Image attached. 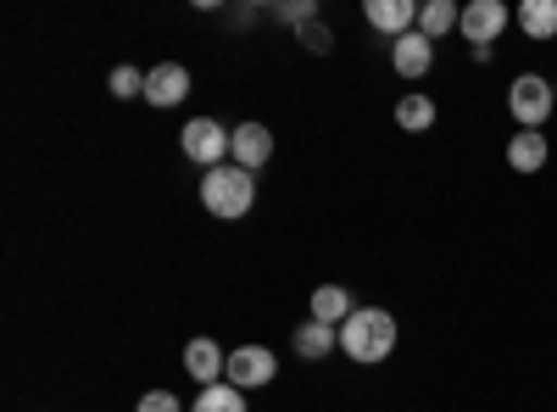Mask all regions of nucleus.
<instances>
[{
	"instance_id": "11",
	"label": "nucleus",
	"mask_w": 557,
	"mask_h": 412,
	"mask_svg": "<svg viewBox=\"0 0 557 412\" xmlns=\"http://www.w3.org/2000/svg\"><path fill=\"white\" fill-rule=\"evenodd\" d=\"M368 23H374L380 34H391V39H401V34L418 28V7L412 0H368Z\"/></svg>"
},
{
	"instance_id": "14",
	"label": "nucleus",
	"mask_w": 557,
	"mask_h": 412,
	"mask_svg": "<svg viewBox=\"0 0 557 412\" xmlns=\"http://www.w3.org/2000/svg\"><path fill=\"white\" fill-rule=\"evenodd\" d=\"M341 346V329H330V324H318V317H307V324L296 329V351L307 357V362H318V357H330Z\"/></svg>"
},
{
	"instance_id": "17",
	"label": "nucleus",
	"mask_w": 557,
	"mask_h": 412,
	"mask_svg": "<svg viewBox=\"0 0 557 412\" xmlns=\"http://www.w3.org/2000/svg\"><path fill=\"white\" fill-rule=\"evenodd\" d=\"M396 123H401L407 134L435 128V101H430V96H401V101H396Z\"/></svg>"
},
{
	"instance_id": "13",
	"label": "nucleus",
	"mask_w": 557,
	"mask_h": 412,
	"mask_svg": "<svg viewBox=\"0 0 557 412\" xmlns=\"http://www.w3.org/2000/svg\"><path fill=\"white\" fill-rule=\"evenodd\" d=\"M351 312H357V307H351L346 285H323V290H312V317H318V324H330V329H341V324H346Z\"/></svg>"
},
{
	"instance_id": "22",
	"label": "nucleus",
	"mask_w": 557,
	"mask_h": 412,
	"mask_svg": "<svg viewBox=\"0 0 557 412\" xmlns=\"http://www.w3.org/2000/svg\"><path fill=\"white\" fill-rule=\"evenodd\" d=\"M552 89H557V84H552Z\"/></svg>"
},
{
	"instance_id": "15",
	"label": "nucleus",
	"mask_w": 557,
	"mask_h": 412,
	"mask_svg": "<svg viewBox=\"0 0 557 412\" xmlns=\"http://www.w3.org/2000/svg\"><path fill=\"white\" fill-rule=\"evenodd\" d=\"M519 28L530 39H557V0H524V7H519Z\"/></svg>"
},
{
	"instance_id": "3",
	"label": "nucleus",
	"mask_w": 557,
	"mask_h": 412,
	"mask_svg": "<svg viewBox=\"0 0 557 412\" xmlns=\"http://www.w3.org/2000/svg\"><path fill=\"white\" fill-rule=\"evenodd\" d=\"M178 146H184V157H190V162H201L212 173V167H223L228 151H235V128H223L218 117H190V123H184V134H178Z\"/></svg>"
},
{
	"instance_id": "21",
	"label": "nucleus",
	"mask_w": 557,
	"mask_h": 412,
	"mask_svg": "<svg viewBox=\"0 0 557 412\" xmlns=\"http://www.w3.org/2000/svg\"><path fill=\"white\" fill-rule=\"evenodd\" d=\"M301 39H307V51H318V57L330 51V28H318V23H307V34H301Z\"/></svg>"
},
{
	"instance_id": "10",
	"label": "nucleus",
	"mask_w": 557,
	"mask_h": 412,
	"mask_svg": "<svg viewBox=\"0 0 557 412\" xmlns=\"http://www.w3.org/2000/svg\"><path fill=\"white\" fill-rule=\"evenodd\" d=\"M228 157H235V167L257 173V167L273 157V134H268L262 123H240V128H235V151H228Z\"/></svg>"
},
{
	"instance_id": "12",
	"label": "nucleus",
	"mask_w": 557,
	"mask_h": 412,
	"mask_svg": "<svg viewBox=\"0 0 557 412\" xmlns=\"http://www.w3.org/2000/svg\"><path fill=\"white\" fill-rule=\"evenodd\" d=\"M507 167L513 173H541L546 167V134L541 128H519L513 140H507Z\"/></svg>"
},
{
	"instance_id": "1",
	"label": "nucleus",
	"mask_w": 557,
	"mask_h": 412,
	"mask_svg": "<svg viewBox=\"0 0 557 412\" xmlns=\"http://www.w3.org/2000/svg\"><path fill=\"white\" fill-rule=\"evenodd\" d=\"M341 351L351 362H385L396 351V317L385 307H357L341 324Z\"/></svg>"
},
{
	"instance_id": "8",
	"label": "nucleus",
	"mask_w": 557,
	"mask_h": 412,
	"mask_svg": "<svg viewBox=\"0 0 557 412\" xmlns=\"http://www.w3.org/2000/svg\"><path fill=\"white\" fill-rule=\"evenodd\" d=\"M430 62H435V39H424L418 28L401 34V39H391V67H396L401 78H424Z\"/></svg>"
},
{
	"instance_id": "19",
	"label": "nucleus",
	"mask_w": 557,
	"mask_h": 412,
	"mask_svg": "<svg viewBox=\"0 0 557 412\" xmlns=\"http://www.w3.org/2000/svg\"><path fill=\"white\" fill-rule=\"evenodd\" d=\"M112 96H117V101L146 96V73H139V67H112Z\"/></svg>"
},
{
	"instance_id": "7",
	"label": "nucleus",
	"mask_w": 557,
	"mask_h": 412,
	"mask_svg": "<svg viewBox=\"0 0 557 412\" xmlns=\"http://www.w3.org/2000/svg\"><path fill=\"white\" fill-rule=\"evenodd\" d=\"M184 369H190V379L207 390V385H218L223 374H228V351L218 346V340H190V346H184Z\"/></svg>"
},
{
	"instance_id": "4",
	"label": "nucleus",
	"mask_w": 557,
	"mask_h": 412,
	"mask_svg": "<svg viewBox=\"0 0 557 412\" xmlns=\"http://www.w3.org/2000/svg\"><path fill=\"white\" fill-rule=\"evenodd\" d=\"M557 107V89L541 78V73H519L513 89H507V112L519 117V128H541Z\"/></svg>"
},
{
	"instance_id": "16",
	"label": "nucleus",
	"mask_w": 557,
	"mask_h": 412,
	"mask_svg": "<svg viewBox=\"0 0 557 412\" xmlns=\"http://www.w3.org/2000/svg\"><path fill=\"white\" fill-rule=\"evenodd\" d=\"M457 23H462V12L451 7V0H424V7H418V34H424V39H441Z\"/></svg>"
},
{
	"instance_id": "20",
	"label": "nucleus",
	"mask_w": 557,
	"mask_h": 412,
	"mask_svg": "<svg viewBox=\"0 0 557 412\" xmlns=\"http://www.w3.org/2000/svg\"><path fill=\"white\" fill-rule=\"evenodd\" d=\"M134 412H184V407H178L173 390H146V396L134 401Z\"/></svg>"
},
{
	"instance_id": "5",
	"label": "nucleus",
	"mask_w": 557,
	"mask_h": 412,
	"mask_svg": "<svg viewBox=\"0 0 557 412\" xmlns=\"http://www.w3.org/2000/svg\"><path fill=\"white\" fill-rule=\"evenodd\" d=\"M278 374V357L268 351V346H240V351H228V385L235 390H257V385H268Z\"/></svg>"
},
{
	"instance_id": "9",
	"label": "nucleus",
	"mask_w": 557,
	"mask_h": 412,
	"mask_svg": "<svg viewBox=\"0 0 557 412\" xmlns=\"http://www.w3.org/2000/svg\"><path fill=\"white\" fill-rule=\"evenodd\" d=\"M184 96H190V73H184L178 62H162L146 73V101L151 107H178Z\"/></svg>"
},
{
	"instance_id": "18",
	"label": "nucleus",
	"mask_w": 557,
	"mask_h": 412,
	"mask_svg": "<svg viewBox=\"0 0 557 412\" xmlns=\"http://www.w3.org/2000/svg\"><path fill=\"white\" fill-rule=\"evenodd\" d=\"M190 412H246V390H235V385H207V390L190 401Z\"/></svg>"
},
{
	"instance_id": "6",
	"label": "nucleus",
	"mask_w": 557,
	"mask_h": 412,
	"mask_svg": "<svg viewBox=\"0 0 557 412\" xmlns=\"http://www.w3.org/2000/svg\"><path fill=\"white\" fill-rule=\"evenodd\" d=\"M507 23H513V12H507L502 7V0H469V7H462V39H469L474 45V51H480V45H491Z\"/></svg>"
},
{
	"instance_id": "2",
	"label": "nucleus",
	"mask_w": 557,
	"mask_h": 412,
	"mask_svg": "<svg viewBox=\"0 0 557 412\" xmlns=\"http://www.w3.org/2000/svg\"><path fill=\"white\" fill-rule=\"evenodd\" d=\"M251 201H257V173H246L235 162H223V167H212L201 178V207L212 217H246Z\"/></svg>"
}]
</instances>
